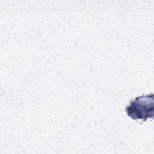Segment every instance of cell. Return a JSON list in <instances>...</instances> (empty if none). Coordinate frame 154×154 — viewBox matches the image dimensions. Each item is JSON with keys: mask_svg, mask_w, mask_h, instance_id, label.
<instances>
[{"mask_svg": "<svg viewBox=\"0 0 154 154\" xmlns=\"http://www.w3.org/2000/svg\"><path fill=\"white\" fill-rule=\"evenodd\" d=\"M125 111L127 115L133 120H141L143 122L153 118V94L137 96L130 101Z\"/></svg>", "mask_w": 154, "mask_h": 154, "instance_id": "cell-1", "label": "cell"}]
</instances>
